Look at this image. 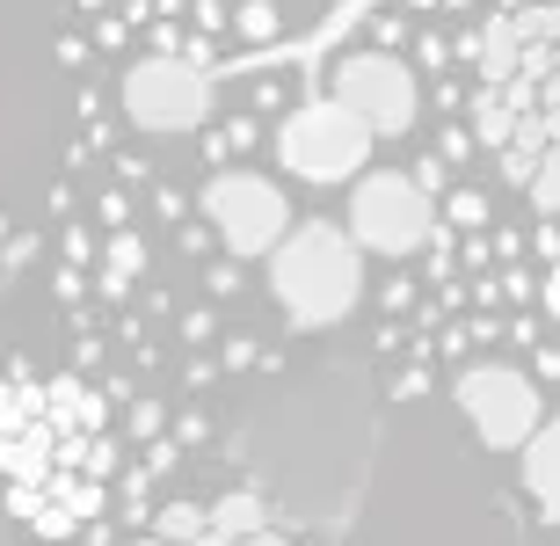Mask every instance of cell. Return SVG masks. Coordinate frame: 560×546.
<instances>
[{"label":"cell","mask_w":560,"mask_h":546,"mask_svg":"<svg viewBox=\"0 0 560 546\" xmlns=\"http://www.w3.org/2000/svg\"><path fill=\"white\" fill-rule=\"evenodd\" d=\"M270 292L291 314V328H335L350 321V306L364 299V263H357L350 233L335 226H284V241L270 248Z\"/></svg>","instance_id":"obj_1"},{"label":"cell","mask_w":560,"mask_h":546,"mask_svg":"<svg viewBox=\"0 0 560 546\" xmlns=\"http://www.w3.org/2000/svg\"><path fill=\"white\" fill-rule=\"evenodd\" d=\"M350 248L357 255H386V263H400V255H416L422 241H430V197L416 189V175L400 169H378V175H350Z\"/></svg>","instance_id":"obj_2"},{"label":"cell","mask_w":560,"mask_h":546,"mask_svg":"<svg viewBox=\"0 0 560 546\" xmlns=\"http://www.w3.org/2000/svg\"><path fill=\"white\" fill-rule=\"evenodd\" d=\"M197 205H205V226L226 241L233 263H255V255H270L277 241H284V226H291V197L270 183V175H255V169L211 175Z\"/></svg>","instance_id":"obj_3"},{"label":"cell","mask_w":560,"mask_h":546,"mask_svg":"<svg viewBox=\"0 0 560 546\" xmlns=\"http://www.w3.org/2000/svg\"><path fill=\"white\" fill-rule=\"evenodd\" d=\"M277 161H284L291 175H306V183H350V175H364V161H372V131L357 125L350 109L335 103H299L277 125Z\"/></svg>","instance_id":"obj_4"},{"label":"cell","mask_w":560,"mask_h":546,"mask_svg":"<svg viewBox=\"0 0 560 546\" xmlns=\"http://www.w3.org/2000/svg\"><path fill=\"white\" fill-rule=\"evenodd\" d=\"M125 117L139 131H161V139H183L211 117V81L197 59H175V51H153V59L125 66Z\"/></svg>","instance_id":"obj_5"},{"label":"cell","mask_w":560,"mask_h":546,"mask_svg":"<svg viewBox=\"0 0 560 546\" xmlns=\"http://www.w3.org/2000/svg\"><path fill=\"white\" fill-rule=\"evenodd\" d=\"M335 103L350 109L372 139H400L422 109V88L408 73V59H394V51H350L335 66Z\"/></svg>","instance_id":"obj_6"},{"label":"cell","mask_w":560,"mask_h":546,"mask_svg":"<svg viewBox=\"0 0 560 546\" xmlns=\"http://www.w3.org/2000/svg\"><path fill=\"white\" fill-rule=\"evenodd\" d=\"M458 408H466V422H474V438L488 444V452H517L546 422L539 386H532V372H517V364H466V372H458Z\"/></svg>","instance_id":"obj_7"},{"label":"cell","mask_w":560,"mask_h":546,"mask_svg":"<svg viewBox=\"0 0 560 546\" xmlns=\"http://www.w3.org/2000/svg\"><path fill=\"white\" fill-rule=\"evenodd\" d=\"M517 452H524V496H532V510L553 525V518H560V430H553V422H539Z\"/></svg>","instance_id":"obj_8"},{"label":"cell","mask_w":560,"mask_h":546,"mask_svg":"<svg viewBox=\"0 0 560 546\" xmlns=\"http://www.w3.org/2000/svg\"><path fill=\"white\" fill-rule=\"evenodd\" d=\"M517 30H510V15H495V22H480L474 30V59H480V88H495V81H510L517 73Z\"/></svg>","instance_id":"obj_9"},{"label":"cell","mask_w":560,"mask_h":546,"mask_svg":"<svg viewBox=\"0 0 560 546\" xmlns=\"http://www.w3.org/2000/svg\"><path fill=\"white\" fill-rule=\"evenodd\" d=\"M131 277H145V233H117V241H109V292H125Z\"/></svg>","instance_id":"obj_10"},{"label":"cell","mask_w":560,"mask_h":546,"mask_svg":"<svg viewBox=\"0 0 560 546\" xmlns=\"http://www.w3.org/2000/svg\"><path fill=\"white\" fill-rule=\"evenodd\" d=\"M444 219L466 226V233H488L495 226V205H488V189H452V197H444Z\"/></svg>","instance_id":"obj_11"},{"label":"cell","mask_w":560,"mask_h":546,"mask_svg":"<svg viewBox=\"0 0 560 546\" xmlns=\"http://www.w3.org/2000/svg\"><path fill=\"white\" fill-rule=\"evenodd\" d=\"M277 30H284V15H277V0H241V8H233V37L270 44Z\"/></svg>","instance_id":"obj_12"},{"label":"cell","mask_w":560,"mask_h":546,"mask_svg":"<svg viewBox=\"0 0 560 546\" xmlns=\"http://www.w3.org/2000/svg\"><path fill=\"white\" fill-rule=\"evenodd\" d=\"M248 147H255V117H233V125L205 131V153H211V161H233V153H248Z\"/></svg>","instance_id":"obj_13"},{"label":"cell","mask_w":560,"mask_h":546,"mask_svg":"<svg viewBox=\"0 0 560 546\" xmlns=\"http://www.w3.org/2000/svg\"><path fill=\"white\" fill-rule=\"evenodd\" d=\"M211 328H219L211 306H189V314H183V342H211Z\"/></svg>","instance_id":"obj_14"},{"label":"cell","mask_w":560,"mask_h":546,"mask_svg":"<svg viewBox=\"0 0 560 546\" xmlns=\"http://www.w3.org/2000/svg\"><path fill=\"white\" fill-rule=\"evenodd\" d=\"M205 284H211V292H241V263H211Z\"/></svg>","instance_id":"obj_15"},{"label":"cell","mask_w":560,"mask_h":546,"mask_svg":"<svg viewBox=\"0 0 560 546\" xmlns=\"http://www.w3.org/2000/svg\"><path fill=\"white\" fill-rule=\"evenodd\" d=\"M466 153H474V139H466V131H444V169H458Z\"/></svg>","instance_id":"obj_16"}]
</instances>
